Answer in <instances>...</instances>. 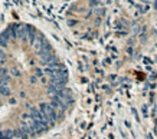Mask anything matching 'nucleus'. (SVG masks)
<instances>
[{
    "mask_svg": "<svg viewBox=\"0 0 157 139\" xmlns=\"http://www.w3.org/2000/svg\"><path fill=\"white\" fill-rule=\"evenodd\" d=\"M39 110L40 113L50 122V123H53L55 122V119H56V113H55V109L50 106V103H40L39 106Z\"/></svg>",
    "mask_w": 157,
    "mask_h": 139,
    "instance_id": "1",
    "label": "nucleus"
},
{
    "mask_svg": "<svg viewBox=\"0 0 157 139\" xmlns=\"http://www.w3.org/2000/svg\"><path fill=\"white\" fill-rule=\"evenodd\" d=\"M65 83H66V80H62V79H50L49 86H52L56 92H59L65 88Z\"/></svg>",
    "mask_w": 157,
    "mask_h": 139,
    "instance_id": "2",
    "label": "nucleus"
},
{
    "mask_svg": "<svg viewBox=\"0 0 157 139\" xmlns=\"http://www.w3.org/2000/svg\"><path fill=\"white\" fill-rule=\"evenodd\" d=\"M33 46H35V49H36V52H39L40 49H42V46L45 45V40H43V37L39 36V37H36L35 40H33V43H32Z\"/></svg>",
    "mask_w": 157,
    "mask_h": 139,
    "instance_id": "3",
    "label": "nucleus"
},
{
    "mask_svg": "<svg viewBox=\"0 0 157 139\" xmlns=\"http://www.w3.org/2000/svg\"><path fill=\"white\" fill-rule=\"evenodd\" d=\"M15 136V132L12 131V129H6V131H3V132H0V138L1 139H10Z\"/></svg>",
    "mask_w": 157,
    "mask_h": 139,
    "instance_id": "4",
    "label": "nucleus"
},
{
    "mask_svg": "<svg viewBox=\"0 0 157 139\" xmlns=\"http://www.w3.org/2000/svg\"><path fill=\"white\" fill-rule=\"evenodd\" d=\"M0 95L9 96V95H10V89H9L7 86H0Z\"/></svg>",
    "mask_w": 157,
    "mask_h": 139,
    "instance_id": "5",
    "label": "nucleus"
},
{
    "mask_svg": "<svg viewBox=\"0 0 157 139\" xmlns=\"http://www.w3.org/2000/svg\"><path fill=\"white\" fill-rule=\"evenodd\" d=\"M9 80V76H0V86H7Z\"/></svg>",
    "mask_w": 157,
    "mask_h": 139,
    "instance_id": "6",
    "label": "nucleus"
},
{
    "mask_svg": "<svg viewBox=\"0 0 157 139\" xmlns=\"http://www.w3.org/2000/svg\"><path fill=\"white\" fill-rule=\"evenodd\" d=\"M0 76H7V69H0Z\"/></svg>",
    "mask_w": 157,
    "mask_h": 139,
    "instance_id": "7",
    "label": "nucleus"
},
{
    "mask_svg": "<svg viewBox=\"0 0 157 139\" xmlns=\"http://www.w3.org/2000/svg\"><path fill=\"white\" fill-rule=\"evenodd\" d=\"M0 59H6V55H4V52L0 49Z\"/></svg>",
    "mask_w": 157,
    "mask_h": 139,
    "instance_id": "8",
    "label": "nucleus"
},
{
    "mask_svg": "<svg viewBox=\"0 0 157 139\" xmlns=\"http://www.w3.org/2000/svg\"><path fill=\"white\" fill-rule=\"evenodd\" d=\"M42 73H43V72H42V70H40V69H38V70H36V76H42Z\"/></svg>",
    "mask_w": 157,
    "mask_h": 139,
    "instance_id": "9",
    "label": "nucleus"
},
{
    "mask_svg": "<svg viewBox=\"0 0 157 139\" xmlns=\"http://www.w3.org/2000/svg\"><path fill=\"white\" fill-rule=\"evenodd\" d=\"M1 63H4V59H0V65H1Z\"/></svg>",
    "mask_w": 157,
    "mask_h": 139,
    "instance_id": "10",
    "label": "nucleus"
},
{
    "mask_svg": "<svg viewBox=\"0 0 157 139\" xmlns=\"http://www.w3.org/2000/svg\"><path fill=\"white\" fill-rule=\"evenodd\" d=\"M154 7H156V9H157V1H156V3H154Z\"/></svg>",
    "mask_w": 157,
    "mask_h": 139,
    "instance_id": "11",
    "label": "nucleus"
}]
</instances>
